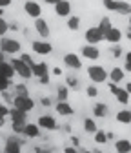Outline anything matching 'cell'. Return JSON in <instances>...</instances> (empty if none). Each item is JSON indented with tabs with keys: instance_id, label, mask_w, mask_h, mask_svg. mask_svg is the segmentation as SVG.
Returning a JSON list of instances; mask_svg holds the SVG:
<instances>
[{
	"instance_id": "6da1fadb",
	"label": "cell",
	"mask_w": 131,
	"mask_h": 153,
	"mask_svg": "<svg viewBox=\"0 0 131 153\" xmlns=\"http://www.w3.org/2000/svg\"><path fill=\"white\" fill-rule=\"evenodd\" d=\"M86 71L93 84H104L109 80V71H106L104 66H87Z\"/></svg>"
},
{
	"instance_id": "7a4b0ae2",
	"label": "cell",
	"mask_w": 131,
	"mask_h": 153,
	"mask_svg": "<svg viewBox=\"0 0 131 153\" xmlns=\"http://www.w3.org/2000/svg\"><path fill=\"white\" fill-rule=\"evenodd\" d=\"M0 51H4L6 55H11L15 56L16 53L22 51V44L13 36H2L0 38Z\"/></svg>"
},
{
	"instance_id": "3957f363",
	"label": "cell",
	"mask_w": 131,
	"mask_h": 153,
	"mask_svg": "<svg viewBox=\"0 0 131 153\" xmlns=\"http://www.w3.org/2000/svg\"><path fill=\"white\" fill-rule=\"evenodd\" d=\"M11 64H13V68H15V71H16V75L20 76V79H24V80H29L31 76H33V71H31V68L20 59V56H13L11 59Z\"/></svg>"
},
{
	"instance_id": "277c9868",
	"label": "cell",
	"mask_w": 131,
	"mask_h": 153,
	"mask_svg": "<svg viewBox=\"0 0 131 153\" xmlns=\"http://www.w3.org/2000/svg\"><path fill=\"white\" fill-rule=\"evenodd\" d=\"M13 108L29 113V111L35 109V100L29 97V95H15V99H13Z\"/></svg>"
},
{
	"instance_id": "5b68a950",
	"label": "cell",
	"mask_w": 131,
	"mask_h": 153,
	"mask_svg": "<svg viewBox=\"0 0 131 153\" xmlns=\"http://www.w3.org/2000/svg\"><path fill=\"white\" fill-rule=\"evenodd\" d=\"M107 88H109V91H111V93H113V97L117 99V102H118V104H122V106H127V104H129V97H131V95L127 93V89H126V88H118L115 82H109V84H107Z\"/></svg>"
},
{
	"instance_id": "8992f818",
	"label": "cell",
	"mask_w": 131,
	"mask_h": 153,
	"mask_svg": "<svg viewBox=\"0 0 131 153\" xmlns=\"http://www.w3.org/2000/svg\"><path fill=\"white\" fill-rule=\"evenodd\" d=\"M106 9L109 11H115L122 16H131V4L127 2V0H113L111 4L106 6Z\"/></svg>"
},
{
	"instance_id": "52a82bcc",
	"label": "cell",
	"mask_w": 131,
	"mask_h": 153,
	"mask_svg": "<svg viewBox=\"0 0 131 153\" xmlns=\"http://www.w3.org/2000/svg\"><path fill=\"white\" fill-rule=\"evenodd\" d=\"M84 38H86V44H91V46H97V44H100L102 40H106L104 33H102L97 26L87 27L86 33H84Z\"/></svg>"
},
{
	"instance_id": "ba28073f",
	"label": "cell",
	"mask_w": 131,
	"mask_h": 153,
	"mask_svg": "<svg viewBox=\"0 0 131 153\" xmlns=\"http://www.w3.org/2000/svg\"><path fill=\"white\" fill-rule=\"evenodd\" d=\"M22 7H24V13H26L27 16L35 18V20L42 16V4L36 2V0H26Z\"/></svg>"
},
{
	"instance_id": "9c48e42d",
	"label": "cell",
	"mask_w": 131,
	"mask_h": 153,
	"mask_svg": "<svg viewBox=\"0 0 131 153\" xmlns=\"http://www.w3.org/2000/svg\"><path fill=\"white\" fill-rule=\"evenodd\" d=\"M31 49H33V53H36V55H40V56H47V55H51L53 53V46L47 42V40H33L31 42Z\"/></svg>"
},
{
	"instance_id": "30bf717a",
	"label": "cell",
	"mask_w": 131,
	"mask_h": 153,
	"mask_svg": "<svg viewBox=\"0 0 131 153\" xmlns=\"http://www.w3.org/2000/svg\"><path fill=\"white\" fill-rule=\"evenodd\" d=\"M36 124L46 131H57L58 129L57 120H55V117H51V115H40V117L36 119Z\"/></svg>"
},
{
	"instance_id": "8fae6325",
	"label": "cell",
	"mask_w": 131,
	"mask_h": 153,
	"mask_svg": "<svg viewBox=\"0 0 131 153\" xmlns=\"http://www.w3.org/2000/svg\"><path fill=\"white\" fill-rule=\"evenodd\" d=\"M33 26H35V31H36V35H38L42 40H46V38L49 36V33H51V29H49V24H47V20L46 18H36V20L33 22Z\"/></svg>"
},
{
	"instance_id": "7c38bea8",
	"label": "cell",
	"mask_w": 131,
	"mask_h": 153,
	"mask_svg": "<svg viewBox=\"0 0 131 153\" xmlns=\"http://www.w3.org/2000/svg\"><path fill=\"white\" fill-rule=\"evenodd\" d=\"M62 62H64V66L69 68V69H80V68H82V59H80L77 53H66V55L62 56Z\"/></svg>"
},
{
	"instance_id": "4fadbf2b",
	"label": "cell",
	"mask_w": 131,
	"mask_h": 153,
	"mask_svg": "<svg viewBox=\"0 0 131 153\" xmlns=\"http://www.w3.org/2000/svg\"><path fill=\"white\" fill-rule=\"evenodd\" d=\"M4 153H22V140H18L16 135H11L6 139Z\"/></svg>"
},
{
	"instance_id": "5bb4252c",
	"label": "cell",
	"mask_w": 131,
	"mask_h": 153,
	"mask_svg": "<svg viewBox=\"0 0 131 153\" xmlns=\"http://www.w3.org/2000/svg\"><path fill=\"white\" fill-rule=\"evenodd\" d=\"M80 53L86 60H98L100 59V49L97 46H91V44H84L80 48Z\"/></svg>"
},
{
	"instance_id": "9a60e30c",
	"label": "cell",
	"mask_w": 131,
	"mask_h": 153,
	"mask_svg": "<svg viewBox=\"0 0 131 153\" xmlns=\"http://www.w3.org/2000/svg\"><path fill=\"white\" fill-rule=\"evenodd\" d=\"M71 9H73V6H71L69 0H60V2L55 6V15L62 16V18H69L71 16Z\"/></svg>"
},
{
	"instance_id": "2e32d148",
	"label": "cell",
	"mask_w": 131,
	"mask_h": 153,
	"mask_svg": "<svg viewBox=\"0 0 131 153\" xmlns=\"http://www.w3.org/2000/svg\"><path fill=\"white\" fill-rule=\"evenodd\" d=\"M9 119H11L13 124H22V126H26V124H27V113L22 111V109L13 108L11 113H9Z\"/></svg>"
},
{
	"instance_id": "e0dca14e",
	"label": "cell",
	"mask_w": 131,
	"mask_h": 153,
	"mask_svg": "<svg viewBox=\"0 0 131 153\" xmlns=\"http://www.w3.org/2000/svg\"><path fill=\"white\" fill-rule=\"evenodd\" d=\"M124 38V33H122V29L120 27H111V31L106 35V42H109L111 46H115V44H120V40Z\"/></svg>"
},
{
	"instance_id": "ac0fdd59",
	"label": "cell",
	"mask_w": 131,
	"mask_h": 153,
	"mask_svg": "<svg viewBox=\"0 0 131 153\" xmlns=\"http://www.w3.org/2000/svg\"><path fill=\"white\" fill-rule=\"evenodd\" d=\"M31 71H33V76L40 79V76H44V75H49V66L46 62H35L31 66Z\"/></svg>"
},
{
	"instance_id": "d6986e66",
	"label": "cell",
	"mask_w": 131,
	"mask_h": 153,
	"mask_svg": "<svg viewBox=\"0 0 131 153\" xmlns=\"http://www.w3.org/2000/svg\"><path fill=\"white\" fill-rule=\"evenodd\" d=\"M55 109H57V113L60 117H71L75 113V109H73V106L69 102H57L55 104Z\"/></svg>"
},
{
	"instance_id": "ffe728a7",
	"label": "cell",
	"mask_w": 131,
	"mask_h": 153,
	"mask_svg": "<svg viewBox=\"0 0 131 153\" xmlns=\"http://www.w3.org/2000/svg\"><path fill=\"white\" fill-rule=\"evenodd\" d=\"M124 76H126V71L122 68H118V66H113V68H111V71H109V82L118 84V82L124 80Z\"/></svg>"
},
{
	"instance_id": "44dd1931",
	"label": "cell",
	"mask_w": 131,
	"mask_h": 153,
	"mask_svg": "<svg viewBox=\"0 0 131 153\" xmlns=\"http://www.w3.org/2000/svg\"><path fill=\"white\" fill-rule=\"evenodd\" d=\"M0 75L2 76H6V79H13V76L16 75V71H15V68H13V64L11 62H7V60H4V62H0Z\"/></svg>"
},
{
	"instance_id": "7402d4cb",
	"label": "cell",
	"mask_w": 131,
	"mask_h": 153,
	"mask_svg": "<svg viewBox=\"0 0 131 153\" xmlns=\"http://www.w3.org/2000/svg\"><path fill=\"white\" fill-rule=\"evenodd\" d=\"M115 151L117 153H131V140L129 139H117L115 140Z\"/></svg>"
},
{
	"instance_id": "603a6c76",
	"label": "cell",
	"mask_w": 131,
	"mask_h": 153,
	"mask_svg": "<svg viewBox=\"0 0 131 153\" xmlns=\"http://www.w3.org/2000/svg\"><path fill=\"white\" fill-rule=\"evenodd\" d=\"M24 135L27 137V139H38L40 137V126L38 124H26V128H24Z\"/></svg>"
},
{
	"instance_id": "cb8c5ba5",
	"label": "cell",
	"mask_w": 131,
	"mask_h": 153,
	"mask_svg": "<svg viewBox=\"0 0 131 153\" xmlns=\"http://www.w3.org/2000/svg\"><path fill=\"white\" fill-rule=\"evenodd\" d=\"M107 113H109V108H107V104H104V102H97L95 106H93V115H95L97 119L107 117Z\"/></svg>"
},
{
	"instance_id": "d4e9b609",
	"label": "cell",
	"mask_w": 131,
	"mask_h": 153,
	"mask_svg": "<svg viewBox=\"0 0 131 153\" xmlns=\"http://www.w3.org/2000/svg\"><path fill=\"white\" fill-rule=\"evenodd\" d=\"M115 119L118 124H131V109H120L117 111Z\"/></svg>"
},
{
	"instance_id": "484cf974",
	"label": "cell",
	"mask_w": 131,
	"mask_h": 153,
	"mask_svg": "<svg viewBox=\"0 0 131 153\" xmlns=\"http://www.w3.org/2000/svg\"><path fill=\"white\" fill-rule=\"evenodd\" d=\"M97 27H98V29H100V31L104 33V36H106V35H107V33L111 31V27H113V24H111V18H109V16H102Z\"/></svg>"
},
{
	"instance_id": "4316f807",
	"label": "cell",
	"mask_w": 131,
	"mask_h": 153,
	"mask_svg": "<svg viewBox=\"0 0 131 153\" xmlns=\"http://www.w3.org/2000/svg\"><path fill=\"white\" fill-rule=\"evenodd\" d=\"M66 26H67V29H69V31H78V29H80V16L71 15V16L67 18Z\"/></svg>"
},
{
	"instance_id": "83f0119b",
	"label": "cell",
	"mask_w": 131,
	"mask_h": 153,
	"mask_svg": "<svg viewBox=\"0 0 131 153\" xmlns=\"http://www.w3.org/2000/svg\"><path fill=\"white\" fill-rule=\"evenodd\" d=\"M57 99H58V102H67V99H69V88L67 86L57 88Z\"/></svg>"
},
{
	"instance_id": "f1b7e54d",
	"label": "cell",
	"mask_w": 131,
	"mask_h": 153,
	"mask_svg": "<svg viewBox=\"0 0 131 153\" xmlns=\"http://www.w3.org/2000/svg\"><path fill=\"white\" fill-rule=\"evenodd\" d=\"M84 131H86V133H93V135H95V133L98 131L97 122L93 120V119H84Z\"/></svg>"
},
{
	"instance_id": "f546056e",
	"label": "cell",
	"mask_w": 131,
	"mask_h": 153,
	"mask_svg": "<svg viewBox=\"0 0 131 153\" xmlns=\"http://www.w3.org/2000/svg\"><path fill=\"white\" fill-rule=\"evenodd\" d=\"M93 140H95L97 144H107L109 142V139H107V133L106 131H102V129H98L97 133H95V135H93Z\"/></svg>"
},
{
	"instance_id": "4dcf8cb0",
	"label": "cell",
	"mask_w": 131,
	"mask_h": 153,
	"mask_svg": "<svg viewBox=\"0 0 131 153\" xmlns=\"http://www.w3.org/2000/svg\"><path fill=\"white\" fill-rule=\"evenodd\" d=\"M66 86L71 88V89H77V88H78V79H77L75 75H67V76H66Z\"/></svg>"
},
{
	"instance_id": "1f68e13d",
	"label": "cell",
	"mask_w": 131,
	"mask_h": 153,
	"mask_svg": "<svg viewBox=\"0 0 131 153\" xmlns=\"http://www.w3.org/2000/svg\"><path fill=\"white\" fill-rule=\"evenodd\" d=\"M86 95H87L89 99H97V97H98L97 84H91V86H87V88H86Z\"/></svg>"
},
{
	"instance_id": "d6a6232c",
	"label": "cell",
	"mask_w": 131,
	"mask_h": 153,
	"mask_svg": "<svg viewBox=\"0 0 131 153\" xmlns=\"http://www.w3.org/2000/svg\"><path fill=\"white\" fill-rule=\"evenodd\" d=\"M7 31H9V22L2 16V18H0V38L6 36V33H7Z\"/></svg>"
},
{
	"instance_id": "836d02e7",
	"label": "cell",
	"mask_w": 131,
	"mask_h": 153,
	"mask_svg": "<svg viewBox=\"0 0 131 153\" xmlns=\"http://www.w3.org/2000/svg\"><path fill=\"white\" fill-rule=\"evenodd\" d=\"M9 88H11V80H9V79H6V76H2V75H0V93L7 91Z\"/></svg>"
},
{
	"instance_id": "e575fe53",
	"label": "cell",
	"mask_w": 131,
	"mask_h": 153,
	"mask_svg": "<svg viewBox=\"0 0 131 153\" xmlns=\"http://www.w3.org/2000/svg\"><path fill=\"white\" fill-rule=\"evenodd\" d=\"M109 51H111V56H115V59H120L124 49H122V46H120V44H115V46H111V49H109Z\"/></svg>"
},
{
	"instance_id": "d590c367",
	"label": "cell",
	"mask_w": 131,
	"mask_h": 153,
	"mask_svg": "<svg viewBox=\"0 0 131 153\" xmlns=\"http://www.w3.org/2000/svg\"><path fill=\"white\" fill-rule=\"evenodd\" d=\"M124 71L131 73V51H127L124 55Z\"/></svg>"
},
{
	"instance_id": "8d00e7d4",
	"label": "cell",
	"mask_w": 131,
	"mask_h": 153,
	"mask_svg": "<svg viewBox=\"0 0 131 153\" xmlns=\"http://www.w3.org/2000/svg\"><path fill=\"white\" fill-rule=\"evenodd\" d=\"M15 95H29V91H27V86L26 84H15Z\"/></svg>"
},
{
	"instance_id": "74e56055",
	"label": "cell",
	"mask_w": 131,
	"mask_h": 153,
	"mask_svg": "<svg viewBox=\"0 0 131 153\" xmlns=\"http://www.w3.org/2000/svg\"><path fill=\"white\" fill-rule=\"evenodd\" d=\"M20 59H22V60H24V62H26V64H27L29 68H31V66L35 64V60H33V56H31V55H27V53H20Z\"/></svg>"
},
{
	"instance_id": "f35d334b",
	"label": "cell",
	"mask_w": 131,
	"mask_h": 153,
	"mask_svg": "<svg viewBox=\"0 0 131 153\" xmlns=\"http://www.w3.org/2000/svg\"><path fill=\"white\" fill-rule=\"evenodd\" d=\"M9 113H11V109L4 102H0V117H9Z\"/></svg>"
},
{
	"instance_id": "ab89813d",
	"label": "cell",
	"mask_w": 131,
	"mask_h": 153,
	"mask_svg": "<svg viewBox=\"0 0 131 153\" xmlns=\"http://www.w3.org/2000/svg\"><path fill=\"white\" fill-rule=\"evenodd\" d=\"M11 128H13V133H15V135H20V133L24 135V128H26V126H22V124H11Z\"/></svg>"
},
{
	"instance_id": "60d3db41",
	"label": "cell",
	"mask_w": 131,
	"mask_h": 153,
	"mask_svg": "<svg viewBox=\"0 0 131 153\" xmlns=\"http://www.w3.org/2000/svg\"><path fill=\"white\" fill-rule=\"evenodd\" d=\"M64 153H80V151H78V148H75V146H67V148H64Z\"/></svg>"
},
{
	"instance_id": "b9f144b4",
	"label": "cell",
	"mask_w": 131,
	"mask_h": 153,
	"mask_svg": "<svg viewBox=\"0 0 131 153\" xmlns=\"http://www.w3.org/2000/svg\"><path fill=\"white\" fill-rule=\"evenodd\" d=\"M40 104L46 106V108H49V106H51V99H49V97H42V99H40Z\"/></svg>"
},
{
	"instance_id": "7bdbcfd3",
	"label": "cell",
	"mask_w": 131,
	"mask_h": 153,
	"mask_svg": "<svg viewBox=\"0 0 131 153\" xmlns=\"http://www.w3.org/2000/svg\"><path fill=\"white\" fill-rule=\"evenodd\" d=\"M38 82H40L42 86H47V84H49V75H44V76H40V79H38Z\"/></svg>"
},
{
	"instance_id": "ee69618b",
	"label": "cell",
	"mask_w": 131,
	"mask_h": 153,
	"mask_svg": "<svg viewBox=\"0 0 131 153\" xmlns=\"http://www.w3.org/2000/svg\"><path fill=\"white\" fill-rule=\"evenodd\" d=\"M11 4H13V0H0V7H2V9L4 7H9Z\"/></svg>"
},
{
	"instance_id": "f6af8a7d",
	"label": "cell",
	"mask_w": 131,
	"mask_h": 153,
	"mask_svg": "<svg viewBox=\"0 0 131 153\" xmlns=\"http://www.w3.org/2000/svg\"><path fill=\"white\" fill-rule=\"evenodd\" d=\"M2 97H4V100H6V102H11V104H13V99H15V97H11L7 91H4V93H2Z\"/></svg>"
},
{
	"instance_id": "bcb514c9",
	"label": "cell",
	"mask_w": 131,
	"mask_h": 153,
	"mask_svg": "<svg viewBox=\"0 0 131 153\" xmlns=\"http://www.w3.org/2000/svg\"><path fill=\"white\" fill-rule=\"evenodd\" d=\"M42 2H44V4H47V6H57L60 0H42Z\"/></svg>"
},
{
	"instance_id": "7dc6e473",
	"label": "cell",
	"mask_w": 131,
	"mask_h": 153,
	"mask_svg": "<svg viewBox=\"0 0 131 153\" xmlns=\"http://www.w3.org/2000/svg\"><path fill=\"white\" fill-rule=\"evenodd\" d=\"M51 73H53L55 76H60V75H62V69H60V68H53V71H51Z\"/></svg>"
},
{
	"instance_id": "c3c4849f",
	"label": "cell",
	"mask_w": 131,
	"mask_h": 153,
	"mask_svg": "<svg viewBox=\"0 0 131 153\" xmlns=\"http://www.w3.org/2000/svg\"><path fill=\"white\" fill-rule=\"evenodd\" d=\"M9 29H11V31H18L20 27H18V24H16V22H11V24H9Z\"/></svg>"
},
{
	"instance_id": "681fc988",
	"label": "cell",
	"mask_w": 131,
	"mask_h": 153,
	"mask_svg": "<svg viewBox=\"0 0 131 153\" xmlns=\"http://www.w3.org/2000/svg\"><path fill=\"white\" fill-rule=\"evenodd\" d=\"M71 140H73V144H75V148H77V146L80 144V142H78V137H77V135H73V137H71Z\"/></svg>"
},
{
	"instance_id": "f907efd6",
	"label": "cell",
	"mask_w": 131,
	"mask_h": 153,
	"mask_svg": "<svg viewBox=\"0 0 131 153\" xmlns=\"http://www.w3.org/2000/svg\"><path fill=\"white\" fill-rule=\"evenodd\" d=\"M126 38H127V40H131V27L127 26V31H126V35H124Z\"/></svg>"
},
{
	"instance_id": "816d5d0a",
	"label": "cell",
	"mask_w": 131,
	"mask_h": 153,
	"mask_svg": "<svg viewBox=\"0 0 131 153\" xmlns=\"http://www.w3.org/2000/svg\"><path fill=\"white\" fill-rule=\"evenodd\" d=\"M4 60H6V53L0 51V62H4Z\"/></svg>"
},
{
	"instance_id": "f5cc1de1",
	"label": "cell",
	"mask_w": 131,
	"mask_h": 153,
	"mask_svg": "<svg viewBox=\"0 0 131 153\" xmlns=\"http://www.w3.org/2000/svg\"><path fill=\"white\" fill-rule=\"evenodd\" d=\"M126 89H127V93H129V95H131V80H129V82H127V84H126Z\"/></svg>"
},
{
	"instance_id": "db71d44e",
	"label": "cell",
	"mask_w": 131,
	"mask_h": 153,
	"mask_svg": "<svg viewBox=\"0 0 131 153\" xmlns=\"http://www.w3.org/2000/svg\"><path fill=\"white\" fill-rule=\"evenodd\" d=\"M6 124V117H0V128H2Z\"/></svg>"
},
{
	"instance_id": "11a10c76",
	"label": "cell",
	"mask_w": 131,
	"mask_h": 153,
	"mask_svg": "<svg viewBox=\"0 0 131 153\" xmlns=\"http://www.w3.org/2000/svg\"><path fill=\"white\" fill-rule=\"evenodd\" d=\"M111 2H113V0H102V4H104V7H106L107 4H111Z\"/></svg>"
},
{
	"instance_id": "9f6ffc18",
	"label": "cell",
	"mask_w": 131,
	"mask_h": 153,
	"mask_svg": "<svg viewBox=\"0 0 131 153\" xmlns=\"http://www.w3.org/2000/svg\"><path fill=\"white\" fill-rule=\"evenodd\" d=\"M2 16H4V9H2V7H0V18H2Z\"/></svg>"
},
{
	"instance_id": "6f0895ef",
	"label": "cell",
	"mask_w": 131,
	"mask_h": 153,
	"mask_svg": "<svg viewBox=\"0 0 131 153\" xmlns=\"http://www.w3.org/2000/svg\"><path fill=\"white\" fill-rule=\"evenodd\" d=\"M129 27H131V16H129Z\"/></svg>"
},
{
	"instance_id": "680465c9",
	"label": "cell",
	"mask_w": 131,
	"mask_h": 153,
	"mask_svg": "<svg viewBox=\"0 0 131 153\" xmlns=\"http://www.w3.org/2000/svg\"><path fill=\"white\" fill-rule=\"evenodd\" d=\"M0 153H4V149H2V148H0Z\"/></svg>"
},
{
	"instance_id": "91938a15",
	"label": "cell",
	"mask_w": 131,
	"mask_h": 153,
	"mask_svg": "<svg viewBox=\"0 0 131 153\" xmlns=\"http://www.w3.org/2000/svg\"><path fill=\"white\" fill-rule=\"evenodd\" d=\"M84 153H93V151H84Z\"/></svg>"
}]
</instances>
